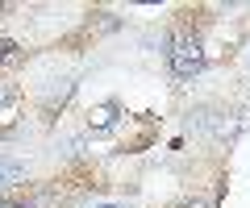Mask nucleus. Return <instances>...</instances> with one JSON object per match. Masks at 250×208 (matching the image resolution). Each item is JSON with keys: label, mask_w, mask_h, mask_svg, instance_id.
<instances>
[{"label": "nucleus", "mask_w": 250, "mask_h": 208, "mask_svg": "<svg viewBox=\"0 0 250 208\" xmlns=\"http://www.w3.org/2000/svg\"><path fill=\"white\" fill-rule=\"evenodd\" d=\"M21 179H25V163L21 158H0V188H13Z\"/></svg>", "instance_id": "nucleus-2"}, {"label": "nucleus", "mask_w": 250, "mask_h": 208, "mask_svg": "<svg viewBox=\"0 0 250 208\" xmlns=\"http://www.w3.org/2000/svg\"><path fill=\"white\" fill-rule=\"evenodd\" d=\"M96 129H108L113 125V104H104V109H96V121H92Z\"/></svg>", "instance_id": "nucleus-5"}, {"label": "nucleus", "mask_w": 250, "mask_h": 208, "mask_svg": "<svg viewBox=\"0 0 250 208\" xmlns=\"http://www.w3.org/2000/svg\"><path fill=\"white\" fill-rule=\"evenodd\" d=\"M200 63H205V55H200V42L196 38L179 34L175 42H171V71L179 75V79H188V75H196Z\"/></svg>", "instance_id": "nucleus-1"}, {"label": "nucleus", "mask_w": 250, "mask_h": 208, "mask_svg": "<svg viewBox=\"0 0 250 208\" xmlns=\"http://www.w3.org/2000/svg\"><path fill=\"white\" fill-rule=\"evenodd\" d=\"M17 63H21V46L0 38V67H17Z\"/></svg>", "instance_id": "nucleus-4"}, {"label": "nucleus", "mask_w": 250, "mask_h": 208, "mask_svg": "<svg viewBox=\"0 0 250 208\" xmlns=\"http://www.w3.org/2000/svg\"><path fill=\"white\" fill-rule=\"evenodd\" d=\"M0 208H9V204H0Z\"/></svg>", "instance_id": "nucleus-7"}, {"label": "nucleus", "mask_w": 250, "mask_h": 208, "mask_svg": "<svg viewBox=\"0 0 250 208\" xmlns=\"http://www.w3.org/2000/svg\"><path fill=\"white\" fill-rule=\"evenodd\" d=\"M13 117H17V88L0 83V125H13Z\"/></svg>", "instance_id": "nucleus-3"}, {"label": "nucleus", "mask_w": 250, "mask_h": 208, "mask_svg": "<svg viewBox=\"0 0 250 208\" xmlns=\"http://www.w3.org/2000/svg\"><path fill=\"white\" fill-rule=\"evenodd\" d=\"M96 208H121V204H96Z\"/></svg>", "instance_id": "nucleus-6"}]
</instances>
